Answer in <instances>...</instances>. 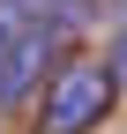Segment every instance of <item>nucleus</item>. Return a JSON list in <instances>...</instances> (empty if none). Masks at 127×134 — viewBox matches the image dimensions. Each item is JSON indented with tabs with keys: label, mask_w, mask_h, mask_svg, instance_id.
<instances>
[{
	"label": "nucleus",
	"mask_w": 127,
	"mask_h": 134,
	"mask_svg": "<svg viewBox=\"0 0 127 134\" xmlns=\"http://www.w3.org/2000/svg\"><path fill=\"white\" fill-rule=\"evenodd\" d=\"M60 52V8L45 0H0V104L38 90V67Z\"/></svg>",
	"instance_id": "nucleus-1"
},
{
	"label": "nucleus",
	"mask_w": 127,
	"mask_h": 134,
	"mask_svg": "<svg viewBox=\"0 0 127 134\" xmlns=\"http://www.w3.org/2000/svg\"><path fill=\"white\" fill-rule=\"evenodd\" d=\"M112 97H120V82H112L105 60H60L52 75H45L38 119H45V134H90L112 112Z\"/></svg>",
	"instance_id": "nucleus-2"
},
{
	"label": "nucleus",
	"mask_w": 127,
	"mask_h": 134,
	"mask_svg": "<svg viewBox=\"0 0 127 134\" xmlns=\"http://www.w3.org/2000/svg\"><path fill=\"white\" fill-rule=\"evenodd\" d=\"M105 67H112V82H127V30H120L112 45H105Z\"/></svg>",
	"instance_id": "nucleus-3"
}]
</instances>
